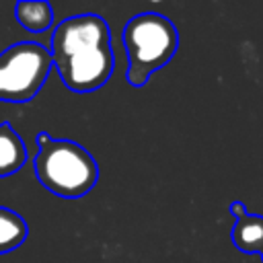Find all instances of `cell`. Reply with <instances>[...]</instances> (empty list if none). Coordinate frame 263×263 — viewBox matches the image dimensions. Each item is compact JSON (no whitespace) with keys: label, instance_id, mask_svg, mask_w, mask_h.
<instances>
[{"label":"cell","instance_id":"obj_1","mask_svg":"<svg viewBox=\"0 0 263 263\" xmlns=\"http://www.w3.org/2000/svg\"><path fill=\"white\" fill-rule=\"evenodd\" d=\"M49 51L62 82L74 92H92L105 86L115 68L111 31L99 14L62 21L53 29Z\"/></svg>","mask_w":263,"mask_h":263},{"label":"cell","instance_id":"obj_2","mask_svg":"<svg viewBox=\"0 0 263 263\" xmlns=\"http://www.w3.org/2000/svg\"><path fill=\"white\" fill-rule=\"evenodd\" d=\"M35 177L49 193L64 199H80L97 185L99 164L80 144L49 138L45 132L35 136Z\"/></svg>","mask_w":263,"mask_h":263},{"label":"cell","instance_id":"obj_3","mask_svg":"<svg viewBox=\"0 0 263 263\" xmlns=\"http://www.w3.org/2000/svg\"><path fill=\"white\" fill-rule=\"evenodd\" d=\"M121 41L127 53V82L138 88L173 60L179 47V33L164 14L142 12L125 23Z\"/></svg>","mask_w":263,"mask_h":263},{"label":"cell","instance_id":"obj_4","mask_svg":"<svg viewBox=\"0 0 263 263\" xmlns=\"http://www.w3.org/2000/svg\"><path fill=\"white\" fill-rule=\"evenodd\" d=\"M53 68L47 47L21 41L0 53V103H29L45 84Z\"/></svg>","mask_w":263,"mask_h":263},{"label":"cell","instance_id":"obj_5","mask_svg":"<svg viewBox=\"0 0 263 263\" xmlns=\"http://www.w3.org/2000/svg\"><path fill=\"white\" fill-rule=\"evenodd\" d=\"M27 162V148L10 123H0V179L10 177Z\"/></svg>","mask_w":263,"mask_h":263},{"label":"cell","instance_id":"obj_6","mask_svg":"<svg viewBox=\"0 0 263 263\" xmlns=\"http://www.w3.org/2000/svg\"><path fill=\"white\" fill-rule=\"evenodd\" d=\"M232 242L242 253H263V216L249 214L234 222Z\"/></svg>","mask_w":263,"mask_h":263},{"label":"cell","instance_id":"obj_7","mask_svg":"<svg viewBox=\"0 0 263 263\" xmlns=\"http://www.w3.org/2000/svg\"><path fill=\"white\" fill-rule=\"evenodd\" d=\"M14 16L21 27H25L31 33L47 31L53 23V10L49 2H18L14 6Z\"/></svg>","mask_w":263,"mask_h":263},{"label":"cell","instance_id":"obj_8","mask_svg":"<svg viewBox=\"0 0 263 263\" xmlns=\"http://www.w3.org/2000/svg\"><path fill=\"white\" fill-rule=\"evenodd\" d=\"M29 234L27 222L12 210L0 205V255L18 249Z\"/></svg>","mask_w":263,"mask_h":263},{"label":"cell","instance_id":"obj_9","mask_svg":"<svg viewBox=\"0 0 263 263\" xmlns=\"http://www.w3.org/2000/svg\"><path fill=\"white\" fill-rule=\"evenodd\" d=\"M230 214H232V218H234V220H242V218H247V216H249V212H247L245 203H240V201H232V203H230Z\"/></svg>","mask_w":263,"mask_h":263},{"label":"cell","instance_id":"obj_10","mask_svg":"<svg viewBox=\"0 0 263 263\" xmlns=\"http://www.w3.org/2000/svg\"><path fill=\"white\" fill-rule=\"evenodd\" d=\"M261 259H263V253H261Z\"/></svg>","mask_w":263,"mask_h":263}]
</instances>
